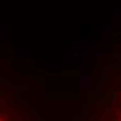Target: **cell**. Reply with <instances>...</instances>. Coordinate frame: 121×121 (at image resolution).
Returning a JSON list of instances; mask_svg holds the SVG:
<instances>
[{"mask_svg":"<svg viewBox=\"0 0 121 121\" xmlns=\"http://www.w3.org/2000/svg\"><path fill=\"white\" fill-rule=\"evenodd\" d=\"M113 121H121V104L117 107V111H115V117H113Z\"/></svg>","mask_w":121,"mask_h":121,"instance_id":"obj_1","label":"cell"},{"mask_svg":"<svg viewBox=\"0 0 121 121\" xmlns=\"http://www.w3.org/2000/svg\"><path fill=\"white\" fill-rule=\"evenodd\" d=\"M0 121H9V117H6V115H4L2 111H0Z\"/></svg>","mask_w":121,"mask_h":121,"instance_id":"obj_2","label":"cell"}]
</instances>
